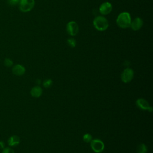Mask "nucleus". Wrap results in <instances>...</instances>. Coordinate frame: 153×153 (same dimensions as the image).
Wrapping results in <instances>:
<instances>
[{
  "label": "nucleus",
  "mask_w": 153,
  "mask_h": 153,
  "mask_svg": "<svg viewBox=\"0 0 153 153\" xmlns=\"http://www.w3.org/2000/svg\"><path fill=\"white\" fill-rule=\"evenodd\" d=\"M25 68L20 64L14 65L12 68V72L14 75L17 76H22L25 73Z\"/></svg>",
  "instance_id": "nucleus-10"
},
{
  "label": "nucleus",
  "mask_w": 153,
  "mask_h": 153,
  "mask_svg": "<svg viewBox=\"0 0 153 153\" xmlns=\"http://www.w3.org/2000/svg\"><path fill=\"white\" fill-rule=\"evenodd\" d=\"M35 5V0H20L19 8L23 13H27L32 10Z\"/></svg>",
  "instance_id": "nucleus-3"
},
{
  "label": "nucleus",
  "mask_w": 153,
  "mask_h": 153,
  "mask_svg": "<svg viewBox=\"0 0 153 153\" xmlns=\"http://www.w3.org/2000/svg\"><path fill=\"white\" fill-rule=\"evenodd\" d=\"M136 106L140 109L144 111H148L151 112L152 111V107L149 105L148 102L144 99L139 98L136 100Z\"/></svg>",
  "instance_id": "nucleus-7"
},
{
  "label": "nucleus",
  "mask_w": 153,
  "mask_h": 153,
  "mask_svg": "<svg viewBox=\"0 0 153 153\" xmlns=\"http://www.w3.org/2000/svg\"><path fill=\"white\" fill-rule=\"evenodd\" d=\"M2 153H14V151L11 148L7 147L3 149V151H2Z\"/></svg>",
  "instance_id": "nucleus-18"
},
{
  "label": "nucleus",
  "mask_w": 153,
  "mask_h": 153,
  "mask_svg": "<svg viewBox=\"0 0 153 153\" xmlns=\"http://www.w3.org/2000/svg\"><path fill=\"white\" fill-rule=\"evenodd\" d=\"M92 140V136L89 133H86L83 135V140L86 143H89Z\"/></svg>",
  "instance_id": "nucleus-15"
},
{
  "label": "nucleus",
  "mask_w": 153,
  "mask_h": 153,
  "mask_svg": "<svg viewBox=\"0 0 153 153\" xmlns=\"http://www.w3.org/2000/svg\"><path fill=\"white\" fill-rule=\"evenodd\" d=\"M143 26V20L140 17L135 18L133 21L131 22L130 26L131 28L133 30H139Z\"/></svg>",
  "instance_id": "nucleus-9"
},
{
  "label": "nucleus",
  "mask_w": 153,
  "mask_h": 153,
  "mask_svg": "<svg viewBox=\"0 0 153 153\" xmlns=\"http://www.w3.org/2000/svg\"><path fill=\"white\" fill-rule=\"evenodd\" d=\"M40 83H41V80L39 79H37L36 81V84L39 85V84H40Z\"/></svg>",
  "instance_id": "nucleus-21"
},
{
  "label": "nucleus",
  "mask_w": 153,
  "mask_h": 153,
  "mask_svg": "<svg viewBox=\"0 0 153 153\" xmlns=\"http://www.w3.org/2000/svg\"><path fill=\"white\" fill-rule=\"evenodd\" d=\"M131 22V16L127 12L121 13L117 17L116 22L117 25L123 29H126L130 26Z\"/></svg>",
  "instance_id": "nucleus-1"
},
{
  "label": "nucleus",
  "mask_w": 153,
  "mask_h": 153,
  "mask_svg": "<svg viewBox=\"0 0 153 153\" xmlns=\"http://www.w3.org/2000/svg\"><path fill=\"white\" fill-rule=\"evenodd\" d=\"M90 146L92 150L96 153L102 152L105 148L104 143L100 139H92L90 142Z\"/></svg>",
  "instance_id": "nucleus-4"
},
{
  "label": "nucleus",
  "mask_w": 153,
  "mask_h": 153,
  "mask_svg": "<svg viewBox=\"0 0 153 153\" xmlns=\"http://www.w3.org/2000/svg\"><path fill=\"white\" fill-rule=\"evenodd\" d=\"M42 93V90L39 85H36L32 88L30 90V94L33 97H39Z\"/></svg>",
  "instance_id": "nucleus-11"
},
{
  "label": "nucleus",
  "mask_w": 153,
  "mask_h": 153,
  "mask_svg": "<svg viewBox=\"0 0 153 153\" xmlns=\"http://www.w3.org/2000/svg\"><path fill=\"white\" fill-rule=\"evenodd\" d=\"M4 65L7 67H10L13 65V62L12 61V60H11L9 58H6L5 59L4 61Z\"/></svg>",
  "instance_id": "nucleus-17"
},
{
  "label": "nucleus",
  "mask_w": 153,
  "mask_h": 153,
  "mask_svg": "<svg viewBox=\"0 0 153 153\" xmlns=\"http://www.w3.org/2000/svg\"><path fill=\"white\" fill-rule=\"evenodd\" d=\"M137 153H146L147 147L144 143H140L137 147Z\"/></svg>",
  "instance_id": "nucleus-13"
},
{
  "label": "nucleus",
  "mask_w": 153,
  "mask_h": 153,
  "mask_svg": "<svg viewBox=\"0 0 153 153\" xmlns=\"http://www.w3.org/2000/svg\"><path fill=\"white\" fill-rule=\"evenodd\" d=\"M20 139L17 135H13L9 137L8 140V144L10 146H15L20 143Z\"/></svg>",
  "instance_id": "nucleus-12"
},
{
  "label": "nucleus",
  "mask_w": 153,
  "mask_h": 153,
  "mask_svg": "<svg viewBox=\"0 0 153 153\" xmlns=\"http://www.w3.org/2000/svg\"><path fill=\"white\" fill-rule=\"evenodd\" d=\"M99 12L101 14L105 16L109 14L112 10V6L111 3L108 2H105L102 3L100 7H99Z\"/></svg>",
  "instance_id": "nucleus-8"
},
{
  "label": "nucleus",
  "mask_w": 153,
  "mask_h": 153,
  "mask_svg": "<svg viewBox=\"0 0 153 153\" xmlns=\"http://www.w3.org/2000/svg\"><path fill=\"white\" fill-rule=\"evenodd\" d=\"M8 2L10 5H16L19 4L20 0H8Z\"/></svg>",
  "instance_id": "nucleus-19"
},
{
  "label": "nucleus",
  "mask_w": 153,
  "mask_h": 153,
  "mask_svg": "<svg viewBox=\"0 0 153 153\" xmlns=\"http://www.w3.org/2000/svg\"><path fill=\"white\" fill-rule=\"evenodd\" d=\"M68 44L72 48H74L76 45V41L74 38H69L67 41Z\"/></svg>",
  "instance_id": "nucleus-16"
},
{
  "label": "nucleus",
  "mask_w": 153,
  "mask_h": 153,
  "mask_svg": "<svg viewBox=\"0 0 153 153\" xmlns=\"http://www.w3.org/2000/svg\"><path fill=\"white\" fill-rule=\"evenodd\" d=\"M134 76V72L132 69L127 68L122 72L121 74V81L124 83H128L130 82Z\"/></svg>",
  "instance_id": "nucleus-5"
},
{
  "label": "nucleus",
  "mask_w": 153,
  "mask_h": 153,
  "mask_svg": "<svg viewBox=\"0 0 153 153\" xmlns=\"http://www.w3.org/2000/svg\"><path fill=\"white\" fill-rule=\"evenodd\" d=\"M4 146H5L4 142H2V141H0V149L4 148Z\"/></svg>",
  "instance_id": "nucleus-20"
},
{
  "label": "nucleus",
  "mask_w": 153,
  "mask_h": 153,
  "mask_svg": "<svg viewBox=\"0 0 153 153\" xmlns=\"http://www.w3.org/2000/svg\"><path fill=\"white\" fill-rule=\"evenodd\" d=\"M93 25L96 29L99 31H104L106 30L109 26L108 20L102 16L96 17L93 20Z\"/></svg>",
  "instance_id": "nucleus-2"
},
{
  "label": "nucleus",
  "mask_w": 153,
  "mask_h": 153,
  "mask_svg": "<svg viewBox=\"0 0 153 153\" xmlns=\"http://www.w3.org/2000/svg\"><path fill=\"white\" fill-rule=\"evenodd\" d=\"M44 87L45 88H50L52 85H53V81L51 79H45L43 81V84H42Z\"/></svg>",
  "instance_id": "nucleus-14"
},
{
  "label": "nucleus",
  "mask_w": 153,
  "mask_h": 153,
  "mask_svg": "<svg viewBox=\"0 0 153 153\" xmlns=\"http://www.w3.org/2000/svg\"><path fill=\"white\" fill-rule=\"evenodd\" d=\"M66 31L71 36H75L79 31V27L76 22L74 21L69 22L66 25Z\"/></svg>",
  "instance_id": "nucleus-6"
}]
</instances>
